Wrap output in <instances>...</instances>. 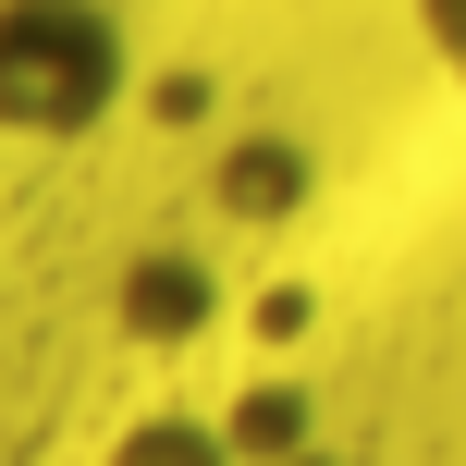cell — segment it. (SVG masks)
Masks as SVG:
<instances>
[{
    "mask_svg": "<svg viewBox=\"0 0 466 466\" xmlns=\"http://www.w3.org/2000/svg\"><path fill=\"white\" fill-rule=\"evenodd\" d=\"M111 98V25L86 0H13L0 13V123H86Z\"/></svg>",
    "mask_w": 466,
    "mask_h": 466,
    "instance_id": "1",
    "label": "cell"
},
{
    "mask_svg": "<svg viewBox=\"0 0 466 466\" xmlns=\"http://www.w3.org/2000/svg\"><path fill=\"white\" fill-rule=\"evenodd\" d=\"M405 13H418V37H430V62H442L454 86H466V0H405Z\"/></svg>",
    "mask_w": 466,
    "mask_h": 466,
    "instance_id": "2",
    "label": "cell"
}]
</instances>
